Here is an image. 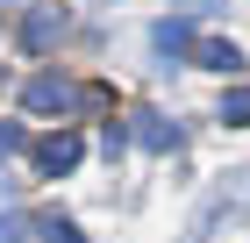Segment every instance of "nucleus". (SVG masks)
<instances>
[{
	"mask_svg": "<svg viewBox=\"0 0 250 243\" xmlns=\"http://www.w3.org/2000/svg\"><path fill=\"white\" fill-rule=\"evenodd\" d=\"M0 243H21V222H0Z\"/></svg>",
	"mask_w": 250,
	"mask_h": 243,
	"instance_id": "nucleus-11",
	"label": "nucleus"
},
{
	"mask_svg": "<svg viewBox=\"0 0 250 243\" xmlns=\"http://www.w3.org/2000/svg\"><path fill=\"white\" fill-rule=\"evenodd\" d=\"M79 157H86V143H79L72 129H64V136H43V143H36V165L50 172V179H58V172H72Z\"/></svg>",
	"mask_w": 250,
	"mask_h": 243,
	"instance_id": "nucleus-2",
	"label": "nucleus"
},
{
	"mask_svg": "<svg viewBox=\"0 0 250 243\" xmlns=\"http://www.w3.org/2000/svg\"><path fill=\"white\" fill-rule=\"evenodd\" d=\"M21 108H29V114H72V108H79V86L58 79V72H43V79L21 86Z\"/></svg>",
	"mask_w": 250,
	"mask_h": 243,
	"instance_id": "nucleus-1",
	"label": "nucleus"
},
{
	"mask_svg": "<svg viewBox=\"0 0 250 243\" xmlns=\"http://www.w3.org/2000/svg\"><path fill=\"white\" fill-rule=\"evenodd\" d=\"M186 7H214V0H186Z\"/></svg>",
	"mask_w": 250,
	"mask_h": 243,
	"instance_id": "nucleus-12",
	"label": "nucleus"
},
{
	"mask_svg": "<svg viewBox=\"0 0 250 243\" xmlns=\"http://www.w3.org/2000/svg\"><path fill=\"white\" fill-rule=\"evenodd\" d=\"M136 143H143V150H179V122H165V114H136Z\"/></svg>",
	"mask_w": 250,
	"mask_h": 243,
	"instance_id": "nucleus-5",
	"label": "nucleus"
},
{
	"mask_svg": "<svg viewBox=\"0 0 250 243\" xmlns=\"http://www.w3.org/2000/svg\"><path fill=\"white\" fill-rule=\"evenodd\" d=\"M193 65H208V72H236V65H243V50H236L229 36H193Z\"/></svg>",
	"mask_w": 250,
	"mask_h": 243,
	"instance_id": "nucleus-4",
	"label": "nucleus"
},
{
	"mask_svg": "<svg viewBox=\"0 0 250 243\" xmlns=\"http://www.w3.org/2000/svg\"><path fill=\"white\" fill-rule=\"evenodd\" d=\"M150 43H157V50H165V57H186V50H193V22L165 15V22H157V29H150Z\"/></svg>",
	"mask_w": 250,
	"mask_h": 243,
	"instance_id": "nucleus-6",
	"label": "nucleus"
},
{
	"mask_svg": "<svg viewBox=\"0 0 250 243\" xmlns=\"http://www.w3.org/2000/svg\"><path fill=\"white\" fill-rule=\"evenodd\" d=\"M15 150H29V136H21L15 122H0V157H15Z\"/></svg>",
	"mask_w": 250,
	"mask_h": 243,
	"instance_id": "nucleus-10",
	"label": "nucleus"
},
{
	"mask_svg": "<svg viewBox=\"0 0 250 243\" xmlns=\"http://www.w3.org/2000/svg\"><path fill=\"white\" fill-rule=\"evenodd\" d=\"M36 229H43V243H79V229H72V222H64V215H43V222H36Z\"/></svg>",
	"mask_w": 250,
	"mask_h": 243,
	"instance_id": "nucleus-8",
	"label": "nucleus"
},
{
	"mask_svg": "<svg viewBox=\"0 0 250 243\" xmlns=\"http://www.w3.org/2000/svg\"><path fill=\"white\" fill-rule=\"evenodd\" d=\"M222 122H229V129H243V122H250V86H229V100H222Z\"/></svg>",
	"mask_w": 250,
	"mask_h": 243,
	"instance_id": "nucleus-7",
	"label": "nucleus"
},
{
	"mask_svg": "<svg viewBox=\"0 0 250 243\" xmlns=\"http://www.w3.org/2000/svg\"><path fill=\"white\" fill-rule=\"evenodd\" d=\"M79 108H86V114H107V108H115V93H107V86H86V93H79Z\"/></svg>",
	"mask_w": 250,
	"mask_h": 243,
	"instance_id": "nucleus-9",
	"label": "nucleus"
},
{
	"mask_svg": "<svg viewBox=\"0 0 250 243\" xmlns=\"http://www.w3.org/2000/svg\"><path fill=\"white\" fill-rule=\"evenodd\" d=\"M64 29H72V22H64V7H36V15L21 22V43H29V50H50Z\"/></svg>",
	"mask_w": 250,
	"mask_h": 243,
	"instance_id": "nucleus-3",
	"label": "nucleus"
}]
</instances>
